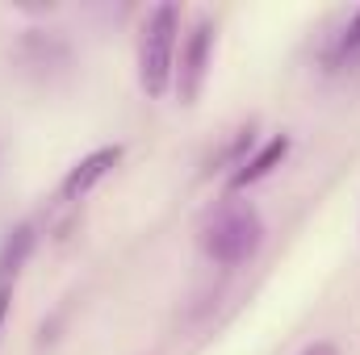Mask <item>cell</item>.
I'll return each mask as SVG.
<instances>
[{"label":"cell","mask_w":360,"mask_h":355,"mask_svg":"<svg viewBox=\"0 0 360 355\" xmlns=\"http://www.w3.org/2000/svg\"><path fill=\"white\" fill-rule=\"evenodd\" d=\"M260 243H264V222H260V213H256L248 201L222 205V209L205 222V230H201V251L222 267L248 264V260L260 251Z\"/></svg>","instance_id":"6da1fadb"},{"label":"cell","mask_w":360,"mask_h":355,"mask_svg":"<svg viewBox=\"0 0 360 355\" xmlns=\"http://www.w3.org/2000/svg\"><path fill=\"white\" fill-rule=\"evenodd\" d=\"M176 34L180 8L176 4H155L139 29V84L147 96H164L172 76H176Z\"/></svg>","instance_id":"7a4b0ae2"},{"label":"cell","mask_w":360,"mask_h":355,"mask_svg":"<svg viewBox=\"0 0 360 355\" xmlns=\"http://www.w3.org/2000/svg\"><path fill=\"white\" fill-rule=\"evenodd\" d=\"M210 46H214V25L210 21H197L180 46V67H176V96L184 105L197 100V92L205 84V72H210Z\"/></svg>","instance_id":"3957f363"},{"label":"cell","mask_w":360,"mask_h":355,"mask_svg":"<svg viewBox=\"0 0 360 355\" xmlns=\"http://www.w3.org/2000/svg\"><path fill=\"white\" fill-rule=\"evenodd\" d=\"M117 163H122V147H117V142H113V147H96V151H89L80 163L68 168V176L59 180V196H63V201H84Z\"/></svg>","instance_id":"277c9868"},{"label":"cell","mask_w":360,"mask_h":355,"mask_svg":"<svg viewBox=\"0 0 360 355\" xmlns=\"http://www.w3.org/2000/svg\"><path fill=\"white\" fill-rule=\"evenodd\" d=\"M285 155H289V138H285V134L269 138L252 159H243V163L231 172V192H239V188H248V184H256V180L272 176V168H281V163H285Z\"/></svg>","instance_id":"5b68a950"},{"label":"cell","mask_w":360,"mask_h":355,"mask_svg":"<svg viewBox=\"0 0 360 355\" xmlns=\"http://www.w3.org/2000/svg\"><path fill=\"white\" fill-rule=\"evenodd\" d=\"M30 251H34V226H17L4 239V247H0V280L17 276L25 267V260H30Z\"/></svg>","instance_id":"8992f818"},{"label":"cell","mask_w":360,"mask_h":355,"mask_svg":"<svg viewBox=\"0 0 360 355\" xmlns=\"http://www.w3.org/2000/svg\"><path fill=\"white\" fill-rule=\"evenodd\" d=\"M344 51H360V13L352 17V25H348V34H344Z\"/></svg>","instance_id":"52a82bcc"},{"label":"cell","mask_w":360,"mask_h":355,"mask_svg":"<svg viewBox=\"0 0 360 355\" xmlns=\"http://www.w3.org/2000/svg\"><path fill=\"white\" fill-rule=\"evenodd\" d=\"M8 301H13V293H8V284H0V326L8 318Z\"/></svg>","instance_id":"ba28073f"},{"label":"cell","mask_w":360,"mask_h":355,"mask_svg":"<svg viewBox=\"0 0 360 355\" xmlns=\"http://www.w3.org/2000/svg\"><path fill=\"white\" fill-rule=\"evenodd\" d=\"M302 355H340V351H335L331 343H314V347H306Z\"/></svg>","instance_id":"9c48e42d"}]
</instances>
